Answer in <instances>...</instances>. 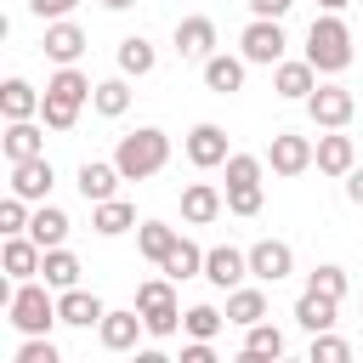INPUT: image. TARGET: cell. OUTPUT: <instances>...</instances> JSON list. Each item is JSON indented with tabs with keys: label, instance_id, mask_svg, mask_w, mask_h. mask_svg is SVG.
I'll list each match as a JSON object with an SVG mask.
<instances>
[{
	"label": "cell",
	"instance_id": "cell-38",
	"mask_svg": "<svg viewBox=\"0 0 363 363\" xmlns=\"http://www.w3.org/2000/svg\"><path fill=\"white\" fill-rule=\"evenodd\" d=\"M40 119H45V130H74V125H79V108L45 91V102H40Z\"/></svg>",
	"mask_w": 363,
	"mask_h": 363
},
{
	"label": "cell",
	"instance_id": "cell-31",
	"mask_svg": "<svg viewBox=\"0 0 363 363\" xmlns=\"http://www.w3.org/2000/svg\"><path fill=\"white\" fill-rule=\"evenodd\" d=\"M45 91H51V96H62V102H74V108H85L96 85H91V74H79L74 62H62V68H57V74L45 79Z\"/></svg>",
	"mask_w": 363,
	"mask_h": 363
},
{
	"label": "cell",
	"instance_id": "cell-6",
	"mask_svg": "<svg viewBox=\"0 0 363 363\" xmlns=\"http://www.w3.org/2000/svg\"><path fill=\"white\" fill-rule=\"evenodd\" d=\"M289 51V34H284V17H250L244 34H238V57L255 62V68H278Z\"/></svg>",
	"mask_w": 363,
	"mask_h": 363
},
{
	"label": "cell",
	"instance_id": "cell-9",
	"mask_svg": "<svg viewBox=\"0 0 363 363\" xmlns=\"http://www.w3.org/2000/svg\"><path fill=\"white\" fill-rule=\"evenodd\" d=\"M182 147H187V164H193V170H216V164H227V159H233L227 130H221V125H210V119H204V125H193Z\"/></svg>",
	"mask_w": 363,
	"mask_h": 363
},
{
	"label": "cell",
	"instance_id": "cell-40",
	"mask_svg": "<svg viewBox=\"0 0 363 363\" xmlns=\"http://www.w3.org/2000/svg\"><path fill=\"white\" fill-rule=\"evenodd\" d=\"M306 357H312V363H346V357H352V346H346L340 335H329V329H323V335H312V352H306Z\"/></svg>",
	"mask_w": 363,
	"mask_h": 363
},
{
	"label": "cell",
	"instance_id": "cell-1",
	"mask_svg": "<svg viewBox=\"0 0 363 363\" xmlns=\"http://www.w3.org/2000/svg\"><path fill=\"white\" fill-rule=\"evenodd\" d=\"M113 164H119L125 182H147V176H159V170L170 164V136H164L159 125H136L130 136H119Z\"/></svg>",
	"mask_w": 363,
	"mask_h": 363
},
{
	"label": "cell",
	"instance_id": "cell-2",
	"mask_svg": "<svg viewBox=\"0 0 363 363\" xmlns=\"http://www.w3.org/2000/svg\"><path fill=\"white\" fill-rule=\"evenodd\" d=\"M306 62L318 74H346L352 68V28L340 23V11L312 17V28H306Z\"/></svg>",
	"mask_w": 363,
	"mask_h": 363
},
{
	"label": "cell",
	"instance_id": "cell-19",
	"mask_svg": "<svg viewBox=\"0 0 363 363\" xmlns=\"http://www.w3.org/2000/svg\"><path fill=\"white\" fill-rule=\"evenodd\" d=\"M0 147H6V164L45 153V119H40V125H34V119H6V136H0Z\"/></svg>",
	"mask_w": 363,
	"mask_h": 363
},
{
	"label": "cell",
	"instance_id": "cell-35",
	"mask_svg": "<svg viewBox=\"0 0 363 363\" xmlns=\"http://www.w3.org/2000/svg\"><path fill=\"white\" fill-rule=\"evenodd\" d=\"M176 238H182V233H176V227H164V221H136V250H142L153 267L170 255V244H176Z\"/></svg>",
	"mask_w": 363,
	"mask_h": 363
},
{
	"label": "cell",
	"instance_id": "cell-39",
	"mask_svg": "<svg viewBox=\"0 0 363 363\" xmlns=\"http://www.w3.org/2000/svg\"><path fill=\"white\" fill-rule=\"evenodd\" d=\"M28 216H34V210H28L23 193H6V199H0V233H28Z\"/></svg>",
	"mask_w": 363,
	"mask_h": 363
},
{
	"label": "cell",
	"instance_id": "cell-33",
	"mask_svg": "<svg viewBox=\"0 0 363 363\" xmlns=\"http://www.w3.org/2000/svg\"><path fill=\"white\" fill-rule=\"evenodd\" d=\"M40 278H45L51 289H74V284H79V255H74L68 244L45 250V261H40Z\"/></svg>",
	"mask_w": 363,
	"mask_h": 363
},
{
	"label": "cell",
	"instance_id": "cell-11",
	"mask_svg": "<svg viewBox=\"0 0 363 363\" xmlns=\"http://www.w3.org/2000/svg\"><path fill=\"white\" fill-rule=\"evenodd\" d=\"M147 335V323H142V312L136 306H125V312H102V323H96V340H102V352H136V340Z\"/></svg>",
	"mask_w": 363,
	"mask_h": 363
},
{
	"label": "cell",
	"instance_id": "cell-16",
	"mask_svg": "<svg viewBox=\"0 0 363 363\" xmlns=\"http://www.w3.org/2000/svg\"><path fill=\"white\" fill-rule=\"evenodd\" d=\"M221 210H227V193L221 187H210V182H187L182 187V221L187 227H210Z\"/></svg>",
	"mask_w": 363,
	"mask_h": 363
},
{
	"label": "cell",
	"instance_id": "cell-8",
	"mask_svg": "<svg viewBox=\"0 0 363 363\" xmlns=\"http://www.w3.org/2000/svg\"><path fill=\"white\" fill-rule=\"evenodd\" d=\"M267 164H272V176H301V170L318 164V142L301 136V130H278L272 147H267Z\"/></svg>",
	"mask_w": 363,
	"mask_h": 363
},
{
	"label": "cell",
	"instance_id": "cell-17",
	"mask_svg": "<svg viewBox=\"0 0 363 363\" xmlns=\"http://www.w3.org/2000/svg\"><path fill=\"white\" fill-rule=\"evenodd\" d=\"M40 261H45V250L28 238V233H6V244H0V267H6V278H40Z\"/></svg>",
	"mask_w": 363,
	"mask_h": 363
},
{
	"label": "cell",
	"instance_id": "cell-23",
	"mask_svg": "<svg viewBox=\"0 0 363 363\" xmlns=\"http://www.w3.org/2000/svg\"><path fill=\"white\" fill-rule=\"evenodd\" d=\"M40 102H45V91H34V85L17 79V74L0 85V113H6V119H40Z\"/></svg>",
	"mask_w": 363,
	"mask_h": 363
},
{
	"label": "cell",
	"instance_id": "cell-24",
	"mask_svg": "<svg viewBox=\"0 0 363 363\" xmlns=\"http://www.w3.org/2000/svg\"><path fill=\"white\" fill-rule=\"evenodd\" d=\"M335 312H340V301H329V295H318V289H301V301H295V323H301L306 335L335 329Z\"/></svg>",
	"mask_w": 363,
	"mask_h": 363
},
{
	"label": "cell",
	"instance_id": "cell-7",
	"mask_svg": "<svg viewBox=\"0 0 363 363\" xmlns=\"http://www.w3.org/2000/svg\"><path fill=\"white\" fill-rule=\"evenodd\" d=\"M306 113H312L318 130H346L352 113H357V96H352L346 85H318V91L306 96Z\"/></svg>",
	"mask_w": 363,
	"mask_h": 363
},
{
	"label": "cell",
	"instance_id": "cell-3",
	"mask_svg": "<svg viewBox=\"0 0 363 363\" xmlns=\"http://www.w3.org/2000/svg\"><path fill=\"white\" fill-rule=\"evenodd\" d=\"M6 318H11V329H23V335H51V323H62V318H57V295H51L45 278H23V284L11 289V301H6Z\"/></svg>",
	"mask_w": 363,
	"mask_h": 363
},
{
	"label": "cell",
	"instance_id": "cell-20",
	"mask_svg": "<svg viewBox=\"0 0 363 363\" xmlns=\"http://www.w3.org/2000/svg\"><path fill=\"white\" fill-rule=\"evenodd\" d=\"M74 182H79L85 204H102V199H113V193H119V182H125V176H119V164H113V159H85Z\"/></svg>",
	"mask_w": 363,
	"mask_h": 363
},
{
	"label": "cell",
	"instance_id": "cell-27",
	"mask_svg": "<svg viewBox=\"0 0 363 363\" xmlns=\"http://www.w3.org/2000/svg\"><path fill=\"white\" fill-rule=\"evenodd\" d=\"M91 227H96L102 238H119V233H130V227H136V204H125V199L113 193V199L91 204Z\"/></svg>",
	"mask_w": 363,
	"mask_h": 363
},
{
	"label": "cell",
	"instance_id": "cell-37",
	"mask_svg": "<svg viewBox=\"0 0 363 363\" xmlns=\"http://www.w3.org/2000/svg\"><path fill=\"white\" fill-rule=\"evenodd\" d=\"M306 289H318V295H329V301H346V267H335V261L312 267V272H306Z\"/></svg>",
	"mask_w": 363,
	"mask_h": 363
},
{
	"label": "cell",
	"instance_id": "cell-30",
	"mask_svg": "<svg viewBox=\"0 0 363 363\" xmlns=\"http://www.w3.org/2000/svg\"><path fill=\"white\" fill-rule=\"evenodd\" d=\"M244 363H267V357H284V329H272L267 318L261 323H250L244 329V352H238Z\"/></svg>",
	"mask_w": 363,
	"mask_h": 363
},
{
	"label": "cell",
	"instance_id": "cell-41",
	"mask_svg": "<svg viewBox=\"0 0 363 363\" xmlns=\"http://www.w3.org/2000/svg\"><path fill=\"white\" fill-rule=\"evenodd\" d=\"M11 363H62V357H57V346H51L45 335H28V340L17 346V357H11Z\"/></svg>",
	"mask_w": 363,
	"mask_h": 363
},
{
	"label": "cell",
	"instance_id": "cell-10",
	"mask_svg": "<svg viewBox=\"0 0 363 363\" xmlns=\"http://www.w3.org/2000/svg\"><path fill=\"white\" fill-rule=\"evenodd\" d=\"M295 272V250L284 244V238H261V244H250V278H261V284H284Z\"/></svg>",
	"mask_w": 363,
	"mask_h": 363
},
{
	"label": "cell",
	"instance_id": "cell-21",
	"mask_svg": "<svg viewBox=\"0 0 363 363\" xmlns=\"http://www.w3.org/2000/svg\"><path fill=\"white\" fill-rule=\"evenodd\" d=\"M91 40H85V28L79 23H68V17H57V23H45V57L62 68V62H79V51H85Z\"/></svg>",
	"mask_w": 363,
	"mask_h": 363
},
{
	"label": "cell",
	"instance_id": "cell-26",
	"mask_svg": "<svg viewBox=\"0 0 363 363\" xmlns=\"http://www.w3.org/2000/svg\"><path fill=\"white\" fill-rule=\"evenodd\" d=\"M352 164H357V147H352V136H346V130L318 136V170H323V176H346Z\"/></svg>",
	"mask_w": 363,
	"mask_h": 363
},
{
	"label": "cell",
	"instance_id": "cell-46",
	"mask_svg": "<svg viewBox=\"0 0 363 363\" xmlns=\"http://www.w3.org/2000/svg\"><path fill=\"white\" fill-rule=\"evenodd\" d=\"M96 6H102V11H130L136 0H96Z\"/></svg>",
	"mask_w": 363,
	"mask_h": 363
},
{
	"label": "cell",
	"instance_id": "cell-14",
	"mask_svg": "<svg viewBox=\"0 0 363 363\" xmlns=\"http://www.w3.org/2000/svg\"><path fill=\"white\" fill-rule=\"evenodd\" d=\"M272 91H278L284 102H306V96L318 91V68H312L306 57H284V62L272 68Z\"/></svg>",
	"mask_w": 363,
	"mask_h": 363
},
{
	"label": "cell",
	"instance_id": "cell-29",
	"mask_svg": "<svg viewBox=\"0 0 363 363\" xmlns=\"http://www.w3.org/2000/svg\"><path fill=\"white\" fill-rule=\"evenodd\" d=\"M261 318H267V289H250V284L227 289V323L250 329V323H261Z\"/></svg>",
	"mask_w": 363,
	"mask_h": 363
},
{
	"label": "cell",
	"instance_id": "cell-32",
	"mask_svg": "<svg viewBox=\"0 0 363 363\" xmlns=\"http://www.w3.org/2000/svg\"><path fill=\"white\" fill-rule=\"evenodd\" d=\"M28 238H34L40 250H57V244L68 238V216H62L57 204H40V210L28 216Z\"/></svg>",
	"mask_w": 363,
	"mask_h": 363
},
{
	"label": "cell",
	"instance_id": "cell-34",
	"mask_svg": "<svg viewBox=\"0 0 363 363\" xmlns=\"http://www.w3.org/2000/svg\"><path fill=\"white\" fill-rule=\"evenodd\" d=\"M91 108H96L102 119H119V113L130 108V79H125V74H113V79H96V91H91Z\"/></svg>",
	"mask_w": 363,
	"mask_h": 363
},
{
	"label": "cell",
	"instance_id": "cell-22",
	"mask_svg": "<svg viewBox=\"0 0 363 363\" xmlns=\"http://www.w3.org/2000/svg\"><path fill=\"white\" fill-rule=\"evenodd\" d=\"M199 68H204V85H210L216 96H233V91H244V68H250V62H244V57L216 51V57H204Z\"/></svg>",
	"mask_w": 363,
	"mask_h": 363
},
{
	"label": "cell",
	"instance_id": "cell-12",
	"mask_svg": "<svg viewBox=\"0 0 363 363\" xmlns=\"http://www.w3.org/2000/svg\"><path fill=\"white\" fill-rule=\"evenodd\" d=\"M204 278H210L216 289H238V284L250 278V250H233V244L204 250Z\"/></svg>",
	"mask_w": 363,
	"mask_h": 363
},
{
	"label": "cell",
	"instance_id": "cell-28",
	"mask_svg": "<svg viewBox=\"0 0 363 363\" xmlns=\"http://www.w3.org/2000/svg\"><path fill=\"white\" fill-rule=\"evenodd\" d=\"M159 272H164V278H176V284L204 278V250H199L193 238H176V244H170V255L159 261Z\"/></svg>",
	"mask_w": 363,
	"mask_h": 363
},
{
	"label": "cell",
	"instance_id": "cell-42",
	"mask_svg": "<svg viewBox=\"0 0 363 363\" xmlns=\"http://www.w3.org/2000/svg\"><path fill=\"white\" fill-rule=\"evenodd\" d=\"M74 6H85V0H28V11H34L40 23H57V17H68Z\"/></svg>",
	"mask_w": 363,
	"mask_h": 363
},
{
	"label": "cell",
	"instance_id": "cell-4",
	"mask_svg": "<svg viewBox=\"0 0 363 363\" xmlns=\"http://www.w3.org/2000/svg\"><path fill=\"white\" fill-rule=\"evenodd\" d=\"M227 210L233 216H261V204H267V193H261V176H267V159H255V153H233L227 164Z\"/></svg>",
	"mask_w": 363,
	"mask_h": 363
},
{
	"label": "cell",
	"instance_id": "cell-25",
	"mask_svg": "<svg viewBox=\"0 0 363 363\" xmlns=\"http://www.w3.org/2000/svg\"><path fill=\"white\" fill-rule=\"evenodd\" d=\"M113 57H119V74H125V79H142V74H153V68H159L153 40H142V34H125Z\"/></svg>",
	"mask_w": 363,
	"mask_h": 363
},
{
	"label": "cell",
	"instance_id": "cell-36",
	"mask_svg": "<svg viewBox=\"0 0 363 363\" xmlns=\"http://www.w3.org/2000/svg\"><path fill=\"white\" fill-rule=\"evenodd\" d=\"M221 323H227V312H221V306H210V301H199V306H187V312H182V329H187L193 340H216V335H221Z\"/></svg>",
	"mask_w": 363,
	"mask_h": 363
},
{
	"label": "cell",
	"instance_id": "cell-43",
	"mask_svg": "<svg viewBox=\"0 0 363 363\" xmlns=\"http://www.w3.org/2000/svg\"><path fill=\"white\" fill-rule=\"evenodd\" d=\"M182 363H216V346L210 340H187L182 346Z\"/></svg>",
	"mask_w": 363,
	"mask_h": 363
},
{
	"label": "cell",
	"instance_id": "cell-15",
	"mask_svg": "<svg viewBox=\"0 0 363 363\" xmlns=\"http://www.w3.org/2000/svg\"><path fill=\"white\" fill-rule=\"evenodd\" d=\"M51 182H57V170H51V159H45V153H34V159H17V164H11V193H23L28 204H45Z\"/></svg>",
	"mask_w": 363,
	"mask_h": 363
},
{
	"label": "cell",
	"instance_id": "cell-47",
	"mask_svg": "<svg viewBox=\"0 0 363 363\" xmlns=\"http://www.w3.org/2000/svg\"><path fill=\"white\" fill-rule=\"evenodd\" d=\"M318 6H323V11H346L352 0H318Z\"/></svg>",
	"mask_w": 363,
	"mask_h": 363
},
{
	"label": "cell",
	"instance_id": "cell-45",
	"mask_svg": "<svg viewBox=\"0 0 363 363\" xmlns=\"http://www.w3.org/2000/svg\"><path fill=\"white\" fill-rule=\"evenodd\" d=\"M289 6H295V0H250V11H255V17H284Z\"/></svg>",
	"mask_w": 363,
	"mask_h": 363
},
{
	"label": "cell",
	"instance_id": "cell-13",
	"mask_svg": "<svg viewBox=\"0 0 363 363\" xmlns=\"http://www.w3.org/2000/svg\"><path fill=\"white\" fill-rule=\"evenodd\" d=\"M176 57H182V62L216 57V17H182V23H176Z\"/></svg>",
	"mask_w": 363,
	"mask_h": 363
},
{
	"label": "cell",
	"instance_id": "cell-44",
	"mask_svg": "<svg viewBox=\"0 0 363 363\" xmlns=\"http://www.w3.org/2000/svg\"><path fill=\"white\" fill-rule=\"evenodd\" d=\"M340 182H346V199H352V204H363V164H352Z\"/></svg>",
	"mask_w": 363,
	"mask_h": 363
},
{
	"label": "cell",
	"instance_id": "cell-5",
	"mask_svg": "<svg viewBox=\"0 0 363 363\" xmlns=\"http://www.w3.org/2000/svg\"><path fill=\"white\" fill-rule=\"evenodd\" d=\"M136 312H142V323H147V335H153V340H170V335L182 329L176 278H147V284H136Z\"/></svg>",
	"mask_w": 363,
	"mask_h": 363
},
{
	"label": "cell",
	"instance_id": "cell-18",
	"mask_svg": "<svg viewBox=\"0 0 363 363\" xmlns=\"http://www.w3.org/2000/svg\"><path fill=\"white\" fill-rule=\"evenodd\" d=\"M102 312H108V306H102V295L79 289V284H74V289H57V318H62L68 329H96V323H102Z\"/></svg>",
	"mask_w": 363,
	"mask_h": 363
}]
</instances>
